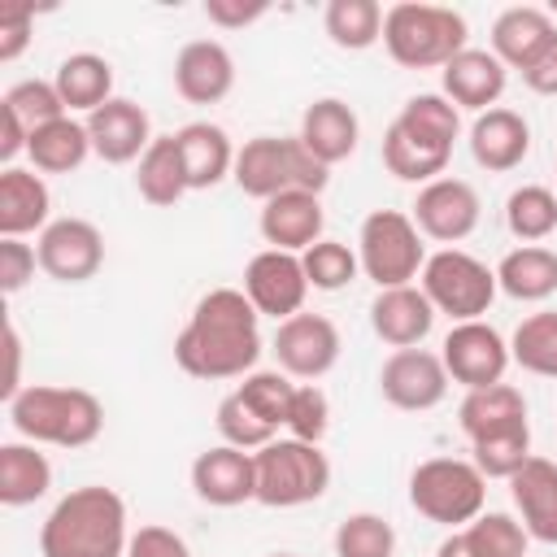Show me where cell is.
<instances>
[{
  "instance_id": "obj_9",
  "label": "cell",
  "mask_w": 557,
  "mask_h": 557,
  "mask_svg": "<svg viewBox=\"0 0 557 557\" xmlns=\"http://www.w3.org/2000/svg\"><path fill=\"white\" fill-rule=\"evenodd\" d=\"M357 261H361V274L370 283H379V292L383 287H409L422 274V265H426L422 231L400 209H374L361 222Z\"/></svg>"
},
{
  "instance_id": "obj_32",
  "label": "cell",
  "mask_w": 557,
  "mask_h": 557,
  "mask_svg": "<svg viewBox=\"0 0 557 557\" xmlns=\"http://www.w3.org/2000/svg\"><path fill=\"white\" fill-rule=\"evenodd\" d=\"M135 187L157 209H170V205H178L191 191L187 187V170H183V152H178V139L174 135H157L148 144V152L135 161Z\"/></svg>"
},
{
  "instance_id": "obj_23",
  "label": "cell",
  "mask_w": 557,
  "mask_h": 557,
  "mask_svg": "<svg viewBox=\"0 0 557 557\" xmlns=\"http://www.w3.org/2000/svg\"><path fill=\"white\" fill-rule=\"evenodd\" d=\"M527 152H531V126H527V117L518 109L496 104V109L474 117V126H470V157L483 170H492V174L518 170L527 161Z\"/></svg>"
},
{
  "instance_id": "obj_26",
  "label": "cell",
  "mask_w": 557,
  "mask_h": 557,
  "mask_svg": "<svg viewBox=\"0 0 557 557\" xmlns=\"http://www.w3.org/2000/svg\"><path fill=\"white\" fill-rule=\"evenodd\" d=\"M48 209H52V191L44 174L22 165L0 170V239H22L30 231H44L52 222Z\"/></svg>"
},
{
  "instance_id": "obj_42",
  "label": "cell",
  "mask_w": 557,
  "mask_h": 557,
  "mask_svg": "<svg viewBox=\"0 0 557 557\" xmlns=\"http://www.w3.org/2000/svg\"><path fill=\"white\" fill-rule=\"evenodd\" d=\"M396 531L379 513H348L335 527V557H392Z\"/></svg>"
},
{
  "instance_id": "obj_37",
  "label": "cell",
  "mask_w": 557,
  "mask_h": 557,
  "mask_svg": "<svg viewBox=\"0 0 557 557\" xmlns=\"http://www.w3.org/2000/svg\"><path fill=\"white\" fill-rule=\"evenodd\" d=\"M509 357L540 379H557V309L531 313L518 322L513 339H509Z\"/></svg>"
},
{
  "instance_id": "obj_10",
  "label": "cell",
  "mask_w": 557,
  "mask_h": 557,
  "mask_svg": "<svg viewBox=\"0 0 557 557\" xmlns=\"http://www.w3.org/2000/svg\"><path fill=\"white\" fill-rule=\"evenodd\" d=\"M418 278H422L418 287L426 292V300L435 305V313H448L453 322H474L496 300V270H487L466 248H440V252H431Z\"/></svg>"
},
{
  "instance_id": "obj_29",
  "label": "cell",
  "mask_w": 557,
  "mask_h": 557,
  "mask_svg": "<svg viewBox=\"0 0 557 557\" xmlns=\"http://www.w3.org/2000/svg\"><path fill=\"white\" fill-rule=\"evenodd\" d=\"M457 422H461V431H466L470 444L483 440V435L522 426V422H527V396H522L513 383L474 387V392H466V400H461V409H457Z\"/></svg>"
},
{
  "instance_id": "obj_50",
  "label": "cell",
  "mask_w": 557,
  "mask_h": 557,
  "mask_svg": "<svg viewBox=\"0 0 557 557\" xmlns=\"http://www.w3.org/2000/svg\"><path fill=\"white\" fill-rule=\"evenodd\" d=\"M522 83L535 91V96H557V35L535 52V61L527 70H518Z\"/></svg>"
},
{
  "instance_id": "obj_17",
  "label": "cell",
  "mask_w": 557,
  "mask_h": 557,
  "mask_svg": "<svg viewBox=\"0 0 557 557\" xmlns=\"http://www.w3.org/2000/svg\"><path fill=\"white\" fill-rule=\"evenodd\" d=\"M87 135H91V152L104 165H131L157 139L152 122H148V109L126 100V96H113L96 113H87Z\"/></svg>"
},
{
  "instance_id": "obj_16",
  "label": "cell",
  "mask_w": 557,
  "mask_h": 557,
  "mask_svg": "<svg viewBox=\"0 0 557 557\" xmlns=\"http://www.w3.org/2000/svg\"><path fill=\"white\" fill-rule=\"evenodd\" d=\"M479 213H483V205H479V191L466 183V178H435V183H426V187H418V200H413V226L426 235V239H435V244H461L466 235H474V226H479Z\"/></svg>"
},
{
  "instance_id": "obj_39",
  "label": "cell",
  "mask_w": 557,
  "mask_h": 557,
  "mask_svg": "<svg viewBox=\"0 0 557 557\" xmlns=\"http://www.w3.org/2000/svg\"><path fill=\"white\" fill-rule=\"evenodd\" d=\"M461 535H466L474 557H527V544H531L527 527L513 513H496V509L466 522Z\"/></svg>"
},
{
  "instance_id": "obj_14",
  "label": "cell",
  "mask_w": 557,
  "mask_h": 557,
  "mask_svg": "<svg viewBox=\"0 0 557 557\" xmlns=\"http://www.w3.org/2000/svg\"><path fill=\"white\" fill-rule=\"evenodd\" d=\"M274 357H278V370L292 374V379H322L335 370L339 361V326L326 318V313H296L287 322H278L274 331Z\"/></svg>"
},
{
  "instance_id": "obj_35",
  "label": "cell",
  "mask_w": 557,
  "mask_h": 557,
  "mask_svg": "<svg viewBox=\"0 0 557 557\" xmlns=\"http://www.w3.org/2000/svg\"><path fill=\"white\" fill-rule=\"evenodd\" d=\"M322 26L335 48L366 52L383 39V9H379V0H331L322 13Z\"/></svg>"
},
{
  "instance_id": "obj_41",
  "label": "cell",
  "mask_w": 557,
  "mask_h": 557,
  "mask_svg": "<svg viewBox=\"0 0 557 557\" xmlns=\"http://www.w3.org/2000/svg\"><path fill=\"white\" fill-rule=\"evenodd\" d=\"M300 265H305L309 287H318V292H339L361 274L357 252L348 244H339V239H318L313 248L300 252Z\"/></svg>"
},
{
  "instance_id": "obj_20",
  "label": "cell",
  "mask_w": 557,
  "mask_h": 557,
  "mask_svg": "<svg viewBox=\"0 0 557 557\" xmlns=\"http://www.w3.org/2000/svg\"><path fill=\"white\" fill-rule=\"evenodd\" d=\"M261 239L278 252H305L322 239L326 213H322V196L313 191H278L261 205Z\"/></svg>"
},
{
  "instance_id": "obj_6",
  "label": "cell",
  "mask_w": 557,
  "mask_h": 557,
  "mask_svg": "<svg viewBox=\"0 0 557 557\" xmlns=\"http://www.w3.org/2000/svg\"><path fill=\"white\" fill-rule=\"evenodd\" d=\"M235 187L252 200H270L278 191H313L322 196L331 183V165H322L300 135H257L235 152V170H231Z\"/></svg>"
},
{
  "instance_id": "obj_43",
  "label": "cell",
  "mask_w": 557,
  "mask_h": 557,
  "mask_svg": "<svg viewBox=\"0 0 557 557\" xmlns=\"http://www.w3.org/2000/svg\"><path fill=\"white\" fill-rule=\"evenodd\" d=\"M0 109H9L26 131H39V126H48V122H57V117L70 113L65 100L57 96V87L44 83V78H22V83H13V87L4 91V100H0Z\"/></svg>"
},
{
  "instance_id": "obj_51",
  "label": "cell",
  "mask_w": 557,
  "mask_h": 557,
  "mask_svg": "<svg viewBox=\"0 0 557 557\" xmlns=\"http://www.w3.org/2000/svg\"><path fill=\"white\" fill-rule=\"evenodd\" d=\"M4 352H9V370H4V383H0V396L13 400L22 392V335L13 322H4Z\"/></svg>"
},
{
  "instance_id": "obj_25",
  "label": "cell",
  "mask_w": 557,
  "mask_h": 557,
  "mask_svg": "<svg viewBox=\"0 0 557 557\" xmlns=\"http://www.w3.org/2000/svg\"><path fill=\"white\" fill-rule=\"evenodd\" d=\"M509 496L522 513V527L540 544H557V461L527 457V466L509 479Z\"/></svg>"
},
{
  "instance_id": "obj_53",
  "label": "cell",
  "mask_w": 557,
  "mask_h": 557,
  "mask_svg": "<svg viewBox=\"0 0 557 557\" xmlns=\"http://www.w3.org/2000/svg\"><path fill=\"white\" fill-rule=\"evenodd\" d=\"M435 557H474V553H470V544H466V535H461V531H453V535H444V540H440V548H435Z\"/></svg>"
},
{
  "instance_id": "obj_8",
  "label": "cell",
  "mask_w": 557,
  "mask_h": 557,
  "mask_svg": "<svg viewBox=\"0 0 557 557\" xmlns=\"http://www.w3.org/2000/svg\"><path fill=\"white\" fill-rule=\"evenodd\" d=\"M252 461H257V500L265 509L313 505L331 487V461L318 444L283 435V440H270L265 448H257Z\"/></svg>"
},
{
  "instance_id": "obj_49",
  "label": "cell",
  "mask_w": 557,
  "mask_h": 557,
  "mask_svg": "<svg viewBox=\"0 0 557 557\" xmlns=\"http://www.w3.org/2000/svg\"><path fill=\"white\" fill-rule=\"evenodd\" d=\"M30 30H35L30 9H4L0 13V61H17L30 44Z\"/></svg>"
},
{
  "instance_id": "obj_15",
  "label": "cell",
  "mask_w": 557,
  "mask_h": 557,
  "mask_svg": "<svg viewBox=\"0 0 557 557\" xmlns=\"http://www.w3.org/2000/svg\"><path fill=\"white\" fill-rule=\"evenodd\" d=\"M448 370L440 361V352H426V348H396L383 370H379V392L392 409H405V413H426L435 409L444 396H448Z\"/></svg>"
},
{
  "instance_id": "obj_38",
  "label": "cell",
  "mask_w": 557,
  "mask_h": 557,
  "mask_svg": "<svg viewBox=\"0 0 557 557\" xmlns=\"http://www.w3.org/2000/svg\"><path fill=\"white\" fill-rule=\"evenodd\" d=\"M531 457V422L522 426H509V431H496V435H483L470 444V461L479 466L483 479H513Z\"/></svg>"
},
{
  "instance_id": "obj_7",
  "label": "cell",
  "mask_w": 557,
  "mask_h": 557,
  "mask_svg": "<svg viewBox=\"0 0 557 557\" xmlns=\"http://www.w3.org/2000/svg\"><path fill=\"white\" fill-rule=\"evenodd\" d=\"M487 479L470 457H426L409 474V505L440 527L461 531L483 513Z\"/></svg>"
},
{
  "instance_id": "obj_48",
  "label": "cell",
  "mask_w": 557,
  "mask_h": 557,
  "mask_svg": "<svg viewBox=\"0 0 557 557\" xmlns=\"http://www.w3.org/2000/svg\"><path fill=\"white\" fill-rule=\"evenodd\" d=\"M265 13H270L265 0H252V4H244V0H205V17H209L213 26H222V30L252 26V22L265 17Z\"/></svg>"
},
{
  "instance_id": "obj_11",
  "label": "cell",
  "mask_w": 557,
  "mask_h": 557,
  "mask_svg": "<svg viewBox=\"0 0 557 557\" xmlns=\"http://www.w3.org/2000/svg\"><path fill=\"white\" fill-rule=\"evenodd\" d=\"M440 361L448 370L453 383H461L466 392L474 387H492V383H505V370H509V344L496 326H487L483 318L474 322H453L444 344H440Z\"/></svg>"
},
{
  "instance_id": "obj_52",
  "label": "cell",
  "mask_w": 557,
  "mask_h": 557,
  "mask_svg": "<svg viewBox=\"0 0 557 557\" xmlns=\"http://www.w3.org/2000/svg\"><path fill=\"white\" fill-rule=\"evenodd\" d=\"M0 117H4V135H0V161L4 165H13V157L17 152H26V144H30V131L9 113V109H0Z\"/></svg>"
},
{
  "instance_id": "obj_18",
  "label": "cell",
  "mask_w": 557,
  "mask_h": 557,
  "mask_svg": "<svg viewBox=\"0 0 557 557\" xmlns=\"http://www.w3.org/2000/svg\"><path fill=\"white\" fill-rule=\"evenodd\" d=\"M191 487L205 505L235 509L244 500H257V461L235 444H213L191 461Z\"/></svg>"
},
{
  "instance_id": "obj_31",
  "label": "cell",
  "mask_w": 557,
  "mask_h": 557,
  "mask_svg": "<svg viewBox=\"0 0 557 557\" xmlns=\"http://www.w3.org/2000/svg\"><path fill=\"white\" fill-rule=\"evenodd\" d=\"M496 287L527 305L548 300L557 292V252L544 244H522V248L505 252L496 265Z\"/></svg>"
},
{
  "instance_id": "obj_24",
  "label": "cell",
  "mask_w": 557,
  "mask_h": 557,
  "mask_svg": "<svg viewBox=\"0 0 557 557\" xmlns=\"http://www.w3.org/2000/svg\"><path fill=\"white\" fill-rule=\"evenodd\" d=\"M361 139V122L352 113V104H344L339 96H322L300 113V144L322 161V165H339L357 152Z\"/></svg>"
},
{
  "instance_id": "obj_46",
  "label": "cell",
  "mask_w": 557,
  "mask_h": 557,
  "mask_svg": "<svg viewBox=\"0 0 557 557\" xmlns=\"http://www.w3.org/2000/svg\"><path fill=\"white\" fill-rule=\"evenodd\" d=\"M35 265H39V252L22 239H0V292L4 296H17L30 278H35Z\"/></svg>"
},
{
  "instance_id": "obj_45",
  "label": "cell",
  "mask_w": 557,
  "mask_h": 557,
  "mask_svg": "<svg viewBox=\"0 0 557 557\" xmlns=\"http://www.w3.org/2000/svg\"><path fill=\"white\" fill-rule=\"evenodd\" d=\"M331 426V400L318 383H296V396H292V409H287V431L292 440H305V444H322Z\"/></svg>"
},
{
  "instance_id": "obj_19",
  "label": "cell",
  "mask_w": 557,
  "mask_h": 557,
  "mask_svg": "<svg viewBox=\"0 0 557 557\" xmlns=\"http://www.w3.org/2000/svg\"><path fill=\"white\" fill-rule=\"evenodd\" d=\"M235 87V57L218 39H191L174 57V91L187 104H218Z\"/></svg>"
},
{
  "instance_id": "obj_21",
  "label": "cell",
  "mask_w": 557,
  "mask_h": 557,
  "mask_svg": "<svg viewBox=\"0 0 557 557\" xmlns=\"http://www.w3.org/2000/svg\"><path fill=\"white\" fill-rule=\"evenodd\" d=\"M440 83H444V100H453L457 109L487 113V109H496V100L505 96L509 70L492 57V48H466V52H457V57L440 70Z\"/></svg>"
},
{
  "instance_id": "obj_13",
  "label": "cell",
  "mask_w": 557,
  "mask_h": 557,
  "mask_svg": "<svg viewBox=\"0 0 557 557\" xmlns=\"http://www.w3.org/2000/svg\"><path fill=\"white\" fill-rule=\"evenodd\" d=\"M244 296L252 300L257 313L287 322L300 313L305 296H309V278L300 265V252H278V248H261L248 265H244Z\"/></svg>"
},
{
  "instance_id": "obj_27",
  "label": "cell",
  "mask_w": 557,
  "mask_h": 557,
  "mask_svg": "<svg viewBox=\"0 0 557 557\" xmlns=\"http://www.w3.org/2000/svg\"><path fill=\"white\" fill-rule=\"evenodd\" d=\"M178 152H183V170H187V187L191 191H209L218 187L231 170H235V144L218 122H187L174 131Z\"/></svg>"
},
{
  "instance_id": "obj_44",
  "label": "cell",
  "mask_w": 557,
  "mask_h": 557,
  "mask_svg": "<svg viewBox=\"0 0 557 557\" xmlns=\"http://www.w3.org/2000/svg\"><path fill=\"white\" fill-rule=\"evenodd\" d=\"M218 435H222V444H235V448H244V453H257V448H265L270 440H278V431H274L265 418H257V413L239 400V392H226V396L218 400Z\"/></svg>"
},
{
  "instance_id": "obj_12",
  "label": "cell",
  "mask_w": 557,
  "mask_h": 557,
  "mask_svg": "<svg viewBox=\"0 0 557 557\" xmlns=\"http://www.w3.org/2000/svg\"><path fill=\"white\" fill-rule=\"evenodd\" d=\"M39 270L57 283H87L104 265V235L87 218H52L39 231Z\"/></svg>"
},
{
  "instance_id": "obj_4",
  "label": "cell",
  "mask_w": 557,
  "mask_h": 557,
  "mask_svg": "<svg viewBox=\"0 0 557 557\" xmlns=\"http://www.w3.org/2000/svg\"><path fill=\"white\" fill-rule=\"evenodd\" d=\"M9 422L30 444L87 448L104 431V405L87 387L30 383L9 400Z\"/></svg>"
},
{
  "instance_id": "obj_36",
  "label": "cell",
  "mask_w": 557,
  "mask_h": 557,
  "mask_svg": "<svg viewBox=\"0 0 557 557\" xmlns=\"http://www.w3.org/2000/svg\"><path fill=\"white\" fill-rule=\"evenodd\" d=\"M505 226L522 244H540L557 231V191L540 183H522L505 200Z\"/></svg>"
},
{
  "instance_id": "obj_1",
  "label": "cell",
  "mask_w": 557,
  "mask_h": 557,
  "mask_svg": "<svg viewBox=\"0 0 557 557\" xmlns=\"http://www.w3.org/2000/svg\"><path fill=\"white\" fill-rule=\"evenodd\" d=\"M244 287H213L196 300L187 326L174 339V361L183 374L222 383L244 379L261 361V326Z\"/></svg>"
},
{
  "instance_id": "obj_30",
  "label": "cell",
  "mask_w": 557,
  "mask_h": 557,
  "mask_svg": "<svg viewBox=\"0 0 557 557\" xmlns=\"http://www.w3.org/2000/svg\"><path fill=\"white\" fill-rule=\"evenodd\" d=\"M48 487H52V461L39 453V444H22V440L0 444V505L9 509L35 505L39 496H48Z\"/></svg>"
},
{
  "instance_id": "obj_22",
  "label": "cell",
  "mask_w": 557,
  "mask_h": 557,
  "mask_svg": "<svg viewBox=\"0 0 557 557\" xmlns=\"http://www.w3.org/2000/svg\"><path fill=\"white\" fill-rule=\"evenodd\" d=\"M370 326L392 348H418L435 326V305L422 287H383L370 300Z\"/></svg>"
},
{
  "instance_id": "obj_28",
  "label": "cell",
  "mask_w": 557,
  "mask_h": 557,
  "mask_svg": "<svg viewBox=\"0 0 557 557\" xmlns=\"http://www.w3.org/2000/svg\"><path fill=\"white\" fill-rule=\"evenodd\" d=\"M557 35L553 17L535 4H513L492 22V57L505 70H527L535 61V52Z\"/></svg>"
},
{
  "instance_id": "obj_3",
  "label": "cell",
  "mask_w": 557,
  "mask_h": 557,
  "mask_svg": "<svg viewBox=\"0 0 557 557\" xmlns=\"http://www.w3.org/2000/svg\"><path fill=\"white\" fill-rule=\"evenodd\" d=\"M126 500L100 483L65 492L39 527L44 557H126Z\"/></svg>"
},
{
  "instance_id": "obj_5",
  "label": "cell",
  "mask_w": 557,
  "mask_h": 557,
  "mask_svg": "<svg viewBox=\"0 0 557 557\" xmlns=\"http://www.w3.org/2000/svg\"><path fill=\"white\" fill-rule=\"evenodd\" d=\"M466 17L448 4L400 0L383 13V48L405 70H444L457 52H466Z\"/></svg>"
},
{
  "instance_id": "obj_33",
  "label": "cell",
  "mask_w": 557,
  "mask_h": 557,
  "mask_svg": "<svg viewBox=\"0 0 557 557\" xmlns=\"http://www.w3.org/2000/svg\"><path fill=\"white\" fill-rule=\"evenodd\" d=\"M52 87L70 113H96L104 100H113V65L100 52H70L52 74Z\"/></svg>"
},
{
  "instance_id": "obj_54",
  "label": "cell",
  "mask_w": 557,
  "mask_h": 557,
  "mask_svg": "<svg viewBox=\"0 0 557 557\" xmlns=\"http://www.w3.org/2000/svg\"><path fill=\"white\" fill-rule=\"evenodd\" d=\"M270 557H296V553H270Z\"/></svg>"
},
{
  "instance_id": "obj_34",
  "label": "cell",
  "mask_w": 557,
  "mask_h": 557,
  "mask_svg": "<svg viewBox=\"0 0 557 557\" xmlns=\"http://www.w3.org/2000/svg\"><path fill=\"white\" fill-rule=\"evenodd\" d=\"M26 157L39 174H70L78 170L87 157H91V135H87V122H74L70 113L30 131V144H26Z\"/></svg>"
},
{
  "instance_id": "obj_40",
  "label": "cell",
  "mask_w": 557,
  "mask_h": 557,
  "mask_svg": "<svg viewBox=\"0 0 557 557\" xmlns=\"http://www.w3.org/2000/svg\"><path fill=\"white\" fill-rule=\"evenodd\" d=\"M235 392H239V400H244L257 418H265L274 431L287 426V409H292V396H296L292 374H283V370H252V374H244V383H239Z\"/></svg>"
},
{
  "instance_id": "obj_2",
  "label": "cell",
  "mask_w": 557,
  "mask_h": 557,
  "mask_svg": "<svg viewBox=\"0 0 557 557\" xmlns=\"http://www.w3.org/2000/svg\"><path fill=\"white\" fill-rule=\"evenodd\" d=\"M461 135V109L444 91L409 96L396 122L383 131V165L400 183H435L448 170L453 144Z\"/></svg>"
},
{
  "instance_id": "obj_47",
  "label": "cell",
  "mask_w": 557,
  "mask_h": 557,
  "mask_svg": "<svg viewBox=\"0 0 557 557\" xmlns=\"http://www.w3.org/2000/svg\"><path fill=\"white\" fill-rule=\"evenodd\" d=\"M126 557H191V548L170 527H139L126 544Z\"/></svg>"
}]
</instances>
